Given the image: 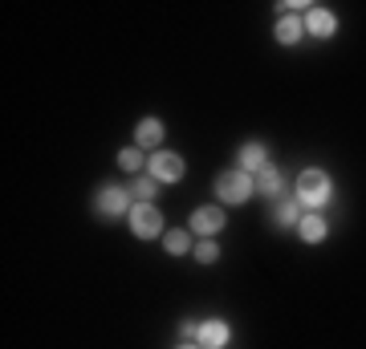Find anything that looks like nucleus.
<instances>
[{
  "mask_svg": "<svg viewBox=\"0 0 366 349\" xmlns=\"http://www.w3.org/2000/svg\"><path fill=\"white\" fill-rule=\"evenodd\" d=\"M147 175L155 183H179L187 175V163L175 151H155V155H147Z\"/></svg>",
  "mask_w": 366,
  "mask_h": 349,
  "instance_id": "obj_4",
  "label": "nucleus"
},
{
  "mask_svg": "<svg viewBox=\"0 0 366 349\" xmlns=\"http://www.w3.org/2000/svg\"><path fill=\"white\" fill-rule=\"evenodd\" d=\"M252 179H257V195H264V199H281V195H285V175H281V167H273V163L261 167Z\"/></svg>",
  "mask_w": 366,
  "mask_h": 349,
  "instance_id": "obj_10",
  "label": "nucleus"
},
{
  "mask_svg": "<svg viewBox=\"0 0 366 349\" xmlns=\"http://www.w3.org/2000/svg\"><path fill=\"white\" fill-rule=\"evenodd\" d=\"M127 228L139 240H155V236H163V211L155 203H134L131 216H127Z\"/></svg>",
  "mask_w": 366,
  "mask_h": 349,
  "instance_id": "obj_5",
  "label": "nucleus"
},
{
  "mask_svg": "<svg viewBox=\"0 0 366 349\" xmlns=\"http://www.w3.org/2000/svg\"><path fill=\"white\" fill-rule=\"evenodd\" d=\"M118 167H122V171H131V175H139V171L147 167L143 146H122V151H118Z\"/></svg>",
  "mask_w": 366,
  "mask_h": 349,
  "instance_id": "obj_17",
  "label": "nucleus"
},
{
  "mask_svg": "<svg viewBox=\"0 0 366 349\" xmlns=\"http://www.w3.org/2000/svg\"><path fill=\"white\" fill-rule=\"evenodd\" d=\"M224 223H228V220H224L220 207H196V211H192V220H187V232L199 236V240H212Z\"/></svg>",
  "mask_w": 366,
  "mask_h": 349,
  "instance_id": "obj_7",
  "label": "nucleus"
},
{
  "mask_svg": "<svg viewBox=\"0 0 366 349\" xmlns=\"http://www.w3.org/2000/svg\"><path fill=\"white\" fill-rule=\"evenodd\" d=\"M228 341H232V325L224 321V317H204V321H199L196 345H204V349H224Z\"/></svg>",
  "mask_w": 366,
  "mask_h": 349,
  "instance_id": "obj_6",
  "label": "nucleus"
},
{
  "mask_svg": "<svg viewBox=\"0 0 366 349\" xmlns=\"http://www.w3.org/2000/svg\"><path fill=\"white\" fill-rule=\"evenodd\" d=\"M252 195H257V179H252L249 171H240V167H232V171H224V175H216V199L220 203H249Z\"/></svg>",
  "mask_w": 366,
  "mask_h": 349,
  "instance_id": "obj_3",
  "label": "nucleus"
},
{
  "mask_svg": "<svg viewBox=\"0 0 366 349\" xmlns=\"http://www.w3.org/2000/svg\"><path fill=\"white\" fill-rule=\"evenodd\" d=\"M236 167L249 171V175H257L261 167H269V146H264L261 138H249V143L236 151Z\"/></svg>",
  "mask_w": 366,
  "mask_h": 349,
  "instance_id": "obj_9",
  "label": "nucleus"
},
{
  "mask_svg": "<svg viewBox=\"0 0 366 349\" xmlns=\"http://www.w3.org/2000/svg\"><path fill=\"white\" fill-rule=\"evenodd\" d=\"M179 349H204V345H196V341H183V345Z\"/></svg>",
  "mask_w": 366,
  "mask_h": 349,
  "instance_id": "obj_20",
  "label": "nucleus"
},
{
  "mask_svg": "<svg viewBox=\"0 0 366 349\" xmlns=\"http://www.w3.org/2000/svg\"><path fill=\"white\" fill-rule=\"evenodd\" d=\"M196 333H199V321H179V337H183V341H196Z\"/></svg>",
  "mask_w": 366,
  "mask_h": 349,
  "instance_id": "obj_19",
  "label": "nucleus"
},
{
  "mask_svg": "<svg viewBox=\"0 0 366 349\" xmlns=\"http://www.w3.org/2000/svg\"><path fill=\"white\" fill-rule=\"evenodd\" d=\"M297 236H301V244H322V240L330 236L326 216H322V211H305L301 223H297Z\"/></svg>",
  "mask_w": 366,
  "mask_h": 349,
  "instance_id": "obj_11",
  "label": "nucleus"
},
{
  "mask_svg": "<svg viewBox=\"0 0 366 349\" xmlns=\"http://www.w3.org/2000/svg\"><path fill=\"white\" fill-rule=\"evenodd\" d=\"M301 33H305V21L301 16H277V25H273V37H277V45H297L301 41Z\"/></svg>",
  "mask_w": 366,
  "mask_h": 349,
  "instance_id": "obj_14",
  "label": "nucleus"
},
{
  "mask_svg": "<svg viewBox=\"0 0 366 349\" xmlns=\"http://www.w3.org/2000/svg\"><path fill=\"white\" fill-rule=\"evenodd\" d=\"M301 216H305V207L297 203V195H281V199H273V220H277V228H297Z\"/></svg>",
  "mask_w": 366,
  "mask_h": 349,
  "instance_id": "obj_12",
  "label": "nucleus"
},
{
  "mask_svg": "<svg viewBox=\"0 0 366 349\" xmlns=\"http://www.w3.org/2000/svg\"><path fill=\"white\" fill-rule=\"evenodd\" d=\"M192 256H196L199 264H216V260H220V244H216V240H196Z\"/></svg>",
  "mask_w": 366,
  "mask_h": 349,
  "instance_id": "obj_18",
  "label": "nucleus"
},
{
  "mask_svg": "<svg viewBox=\"0 0 366 349\" xmlns=\"http://www.w3.org/2000/svg\"><path fill=\"white\" fill-rule=\"evenodd\" d=\"M159 143H163V122H159V118H139V122H134V146L159 151Z\"/></svg>",
  "mask_w": 366,
  "mask_h": 349,
  "instance_id": "obj_13",
  "label": "nucleus"
},
{
  "mask_svg": "<svg viewBox=\"0 0 366 349\" xmlns=\"http://www.w3.org/2000/svg\"><path fill=\"white\" fill-rule=\"evenodd\" d=\"M293 195H297V203L305 207V211H322L326 203H334V179H330L322 167H305L297 175Z\"/></svg>",
  "mask_w": 366,
  "mask_h": 349,
  "instance_id": "obj_1",
  "label": "nucleus"
},
{
  "mask_svg": "<svg viewBox=\"0 0 366 349\" xmlns=\"http://www.w3.org/2000/svg\"><path fill=\"white\" fill-rule=\"evenodd\" d=\"M134 207V195L131 187H114V183H102L98 191H94V216H102V220H127Z\"/></svg>",
  "mask_w": 366,
  "mask_h": 349,
  "instance_id": "obj_2",
  "label": "nucleus"
},
{
  "mask_svg": "<svg viewBox=\"0 0 366 349\" xmlns=\"http://www.w3.org/2000/svg\"><path fill=\"white\" fill-rule=\"evenodd\" d=\"M159 187H163V183H155L151 175H134V183H131V195H134V203H155Z\"/></svg>",
  "mask_w": 366,
  "mask_h": 349,
  "instance_id": "obj_16",
  "label": "nucleus"
},
{
  "mask_svg": "<svg viewBox=\"0 0 366 349\" xmlns=\"http://www.w3.org/2000/svg\"><path fill=\"white\" fill-rule=\"evenodd\" d=\"M301 21H305V33H310V37H317V41H330L334 33H338V16L330 13L326 4H314L310 13L301 16Z\"/></svg>",
  "mask_w": 366,
  "mask_h": 349,
  "instance_id": "obj_8",
  "label": "nucleus"
},
{
  "mask_svg": "<svg viewBox=\"0 0 366 349\" xmlns=\"http://www.w3.org/2000/svg\"><path fill=\"white\" fill-rule=\"evenodd\" d=\"M163 248H167L171 256H187L196 248V236L187 232V228H171V232H163Z\"/></svg>",
  "mask_w": 366,
  "mask_h": 349,
  "instance_id": "obj_15",
  "label": "nucleus"
}]
</instances>
